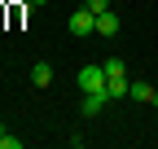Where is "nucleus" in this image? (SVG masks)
<instances>
[{"label":"nucleus","instance_id":"f257e3e1","mask_svg":"<svg viewBox=\"0 0 158 149\" xmlns=\"http://www.w3.org/2000/svg\"><path fill=\"white\" fill-rule=\"evenodd\" d=\"M75 83L79 92H106V66H84L75 74Z\"/></svg>","mask_w":158,"mask_h":149},{"label":"nucleus","instance_id":"f03ea898","mask_svg":"<svg viewBox=\"0 0 158 149\" xmlns=\"http://www.w3.org/2000/svg\"><path fill=\"white\" fill-rule=\"evenodd\" d=\"M70 31H75V35H92V31H97V13H92V9H75V13H70Z\"/></svg>","mask_w":158,"mask_h":149},{"label":"nucleus","instance_id":"7ed1b4c3","mask_svg":"<svg viewBox=\"0 0 158 149\" xmlns=\"http://www.w3.org/2000/svg\"><path fill=\"white\" fill-rule=\"evenodd\" d=\"M106 101H110V92H84V119H97L106 110Z\"/></svg>","mask_w":158,"mask_h":149},{"label":"nucleus","instance_id":"20e7f679","mask_svg":"<svg viewBox=\"0 0 158 149\" xmlns=\"http://www.w3.org/2000/svg\"><path fill=\"white\" fill-rule=\"evenodd\" d=\"M97 35H106V40H110V35H118V13H114V9L97 13Z\"/></svg>","mask_w":158,"mask_h":149},{"label":"nucleus","instance_id":"39448f33","mask_svg":"<svg viewBox=\"0 0 158 149\" xmlns=\"http://www.w3.org/2000/svg\"><path fill=\"white\" fill-rule=\"evenodd\" d=\"M31 83H35V88H48V83H53V66H48V62H35V66H31Z\"/></svg>","mask_w":158,"mask_h":149},{"label":"nucleus","instance_id":"423d86ee","mask_svg":"<svg viewBox=\"0 0 158 149\" xmlns=\"http://www.w3.org/2000/svg\"><path fill=\"white\" fill-rule=\"evenodd\" d=\"M127 97H132V101H154V83L132 79V83H127Z\"/></svg>","mask_w":158,"mask_h":149},{"label":"nucleus","instance_id":"0eeeda50","mask_svg":"<svg viewBox=\"0 0 158 149\" xmlns=\"http://www.w3.org/2000/svg\"><path fill=\"white\" fill-rule=\"evenodd\" d=\"M106 66V79H127V62L123 57H110V62H101Z\"/></svg>","mask_w":158,"mask_h":149},{"label":"nucleus","instance_id":"6e6552de","mask_svg":"<svg viewBox=\"0 0 158 149\" xmlns=\"http://www.w3.org/2000/svg\"><path fill=\"white\" fill-rule=\"evenodd\" d=\"M106 92H110V101L127 97V79H106Z\"/></svg>","mask_w":158,"mask_h":149},{"label":"nucleus","instance_id":"1a4fd4ad","mask_svg":"<svg viewBox=\"0 0 158 149\" xmlns=\"http://www.w3.org/2000/svg\"><path fill=\"white\" fill-rule=\"evenodd\" d=\"M0 149H22V140H18V136H9L5 127H0Z\"/></svg>","mask_w":158,"mask_h":149},{"label":"nucleus","instance_id":"9d476101","mask_svg":"<svg viewBox=\"0 0 158 149\" xmlns=\"http://www.w3.org/2000/svg\"><path fill=\"white\" fill-rule=\"evenodd\" d=\"M84 9H92V13H106V9H110V0H84Z\"/></svg>","mask_w":158,"mask_h":149},{"label":"nucleus","instance_id":"9b49d317","mask_svg":"<svg viewBox=\"0 0 158 149\" xmlns=\"http://www.w3.org/2000/svg\"><path fill=\"white\" fill-rule=\"evenodd\" d=\"M31 5H35V9H40V5H48V0H31Z\"/></svg>","mask_w":158,"mask_h":149}]
</instances>
